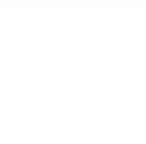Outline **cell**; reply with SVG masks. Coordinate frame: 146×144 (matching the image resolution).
<instances>
[]
</instances>
